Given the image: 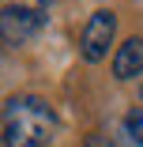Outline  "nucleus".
Segmentation results:
<instances>
[{"mask_svg":"<svg viewBox=\"0 0 143 147\" xmlns=\"http://www.w3.org/2000/svg\"><path fill=\"white\" fill-rule=\"evenodd\" d=\"M113 34H117V15L109 8H98L87 19L83 34H79V53L87 57V61H102L109 53V45H113Z\"/></svg>","mask_w":143,"mask_h":147,"instance_id":"nucleus-2","label":"nucleus"},{"mask_svg":"<svg viewBox=\"0 0 143 147\" xmlns=\"http://www.w3.org/2000/svg\"><path fill=\"white\" fill-rule=\"evenodd\" d=\"M113 76L117 79H143V38H128L113 53Z\"/></svg>","mask_w":143,"mask_h":147,"instance_id":"nucleus-4","label":"nucleus"},{"mask_svg":"<svg viewBox=\"0 0 143 147\" xmlns=\"http://www.w3.org/2000/svg\"><path fill=\"white\" fill-rule=\"evenodd\" d=\"M38 4H42V8H49V4H53V0H38Z\"/></svg>","mask_w":143,"mask_h":147,"instance_id":"nucleus-7","label":"nucleus"},{"mask_svg":"<svg viewBox=\"0 0 143 147\" xmlns=\"http://www.w3.org/2000/svg\"><path fill=\"white\" fill-rule=\"evenodd\" d=\"M45 26V15L42 8H23V4H8L0 11V34H4L8 45H23L30 42L38 30Z\"/></svg>","mask_w":143,"mask_h":147,"instance_id":"nucleus-3","label":"nucleus"},{"mask_svg":"<svg viewBox=\"0 0 143 147\" xmlns=\"http://www.w3.org/2000/svg\"><path fill=\"white\" fill-rule=\"evenodd\" d=\"M56 113L38 94H15L4 102V143L8 147H49Z\"/></svg>","mask_w":143,"mask_h":147,"instance_id":"nucleus-1","label":"nucleus"},{"mask_svg":"<svg viewBox=\"0 0 143 147\" xmlns=\"http://www.w3.org/2000/svg\"><path fill=\"white\" fill-rule=\"evenodd\" d=\"M87 147H117V140H109L105 132H91L87 136Z\"/></svg>","mask_w":143,"mask_h":147,"instance_id":"nucleus-6","label":"nucleus"},{"mask_svg":"<svg viewBox=\"0 0 143 147\" xmlns=\"http://www.w3.org/2000/svg\"><path fill=\"white\" fill-rule=\"evenodd\" d=\"M139 94H143V79H139Z\"/></svg>","mask_w":143,"mask_h":147,"instance_id":"nucleus-8","label":"nucleus"},{"mask_svg":"<svg viewBox=\"0 0 143 147\" xmlns=\"http://www.w3.org/2000/svg\"><path fill=\"white\" fill-rule=\"evenodd\" d=\"M124 132H128L132 143L143 147V106H132V109L124 113Z\"/></svg>","mask_w":143,"mask_h":147,"instance_id":"nucleus-5","label":"nucleus"}]
</instances>
